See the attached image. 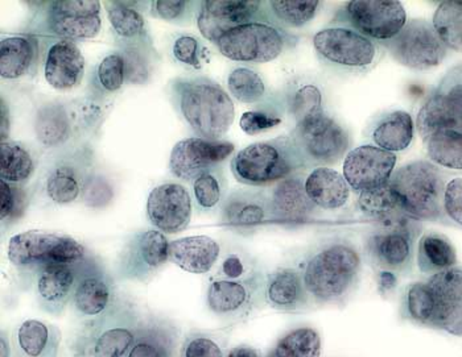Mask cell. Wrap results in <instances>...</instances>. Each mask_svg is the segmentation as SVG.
Segmentation results:
<instances>
[{"instance_id":"9c48e42d","label":"cell","mask_w":462,"mask_h":357,"mask_svg":"<svg viewBox=\"0 0 462 357\" xmlns=\"http://www.w3.org/2000/svg\"><path fill=\"white\" fill-rule=\"evenodd\" d=\"M216 45L222 56L231 61L266 64L283 53L287 37L270 20H263L234 28Z\"/></svg>"},{"instance_id":"11a10c76","label":"cell","mask_w":462,"mask_h":357,"mask_svg":"<svg viewBox=\"0 0 462 357\" xmlns=\"http://www.w3.org/2000/svg\"><path fill=\"white\" fill-rule=\"evenodd\" d=\"M0 190H2V211L0 218L3 222H11L18 218L24 210V197L20 196L19 190L11 187L8 182L0 179Z\"/></svg>"},{"instance_id":"277c9868","label":"cell","mask_w":462,"mask_h":357,"mask_svg":"<svg viewBox=\"0 0 462 357\" xmlns=\"http://www.w3.org/2000/svg\"><path fill=\"white\" fill-rule=\"evenodd\" d=\"M180 110L197 135L214 142L229 133L236 119L229 94L209 79H193L181 85Z\"/></svg>"},{"instance_id":"91938a15","label":"cell","mask_w":462,"mask_h":357,"mask_svg":"<svg viewBox=\"0 0 462 357\" xmlns=\"http://www.w3.org/2000/svg\"><path fill=\"white\" fill-rule=\"evenodd\" d=\"M156 13L164 20H176L184 14L188 2L182 0H158L153 3Z\"/></svg>"},{"instance_id":"2e32d148","label":"cell","mask_w":462,"mask_h":357,"mask_svg":"<svg viewBox=\"0 0 462 357\" xmlns=\"http://www.w3.org/2000/svg\"><path fill=\"white\" fill-rule=\"evenodd\" d=\"M170 244L161 231L148 230L136 233L122 256V276L139 281L150 279L170 260Z\"/></svg>"},{"instance_id":"cb8c5ba5","label":"cell","mask_w":462,"mask_h":357,"mask_svg":"<svg viewBox=\"0 0 462 357\" xmlns=\"http://www.w3.org/2000/svg\"><path fill=\"white\" fill-rule=\"evenodd\" d=\"M268 219H273L270 202L258 193H234L222 208V221L236 233H253Z\"/></svg>"},{"instance_id":"c3c4849f","label":"cell","mask_w":462,"mask_h":357,"mask_svg":"<svg viewBox=\"0 0 462 357\" xmlns=\"http://www.w3.org/2000/svg\"><path fill=\"white\" fill-rule=\"evenodd\" d=\"M108 20L114 31L125 39H133L144 32V19L138 11L127 7L125 3L107 2Z\"/></svg>"},{"instance_id":"8fae6325","label":"cell","mask_w":462,"mask_h":357,"mask_svg":"<svg viewBox=\"0 0 462 357\" xmlns=\"http://www.w3.org/2000/svg\"><path fill=\"white\" fill-rule=\"evenodd\" d=\"M292 139L307 167L336 164L346 156L350 145L345 128L328 113L296 124Z\"/></svg>"},{"instance_id":"7a4b0ae2","label":"cell","mask_w":462,"mask_h":357,"mask_svg":"<svg viewBox=\"0 0 462 357\" xmlns=\"http://www.w3.org/2000/svg\"><path fill=\"white\" fill-rule=\"evenodd\" d=\"M362 259L350 243H329L305 262L302 281L310 299L316 304H338L358 284Z\"/></svg>"},{"instance_id":"e575fe53","label":"cell","mask_w":462,"mask_h":357,"mask_svg":"<svg viewBox=\"0 0 462 357\" xmlns=\"http://www.w3.org/2000/svg\"><path fill=\"white\" fill-rule=\"evenodd\" d=\"M432 25L448 50L462 53V2L447 0L439 3Z\"/></svg>"},{"instance_id":"d6a6232c","label":"cell","mask_w":462,"mask_h":357,"mask_svg":"<svg viewBox=\"0 0 462 357\" xmlns=\"http://www.w3.org/2000/svg\"><path fill=\"white\" fill-rule=\"evenodd\" d=\"M35 59V47L25 37H7L0 42V74L3 78L16 79L30 70Z\"/></svg>"},{"instance_id":"bcb514c9","label":"cell","mask_w":462,"mask_h":357,"mask_svg":"<svg viewBox=\"0 0 462 357\" xmlns=\"http://www.w3.org/2000/svg\"><path fill=\"white\" fill-rule=\"evenodd\" d=\"M291 111H292L296 124H300L302 122L327 113L320 88L313 84L302 85L301 87H299L291 101Z\"/></svg>"},{"instance_id":"3957f363","label":"cell","mask_w":462,"mask_h":357,"mask_svg":"<svg viewBox=\"0 0 462 357\" xmlns=\"http://www.w3.org/2000/svg\"><path fill=\"white\" fill-rule=\"evenodd\" d=\"M402 211L416 221L448 223L443 211L445 176L427 160L409 162L390 179Z\"/></svg>"},{"instance_id":"ac0fdd59","label":"cell","mask_w":462,"mask_h":357,"mask_svg":"<svg viewBox=\"0 0 462 357\" xmlns=\"http://www.w3.org/2000/svg\"><path fill=\"white\" fill-rule=\"evenodd\" d=\"M435 301L433 328L462 336V268H450L427 279Z\"/></svg>"},{"instance_id":"d6986e66","label":"cell","mask_w":462,"mask_h":357,"mask_svg":"<svg viewBox=\"0 0 462 357\" xmlns=\"http://www.w3.org/2000/svg\"><path fill=\"white\" fill-rule=\"evenodd\" d=\"M258 279L233 281L214 277L207 291L208 307L222 318L241 319L249 316L258 301Z\"/></svg>"},{"instance_id":"44dd1931","label":"cell","mask_w":462,"mask_h":357,"mask_svg":"<svg viewBox=\"0 0 462 357\" xmlns=\"http://www.w3.org/2000/svg\"><path fill=\"white\" fill-rule=\"evenodd\" d=\"M181 328L165 316L148 314L125 357H180Z\"/></svg>"},{"instance_id":"6125c7cd","label":"cell","mask_w":462,"mask_h":357,"mask_svg":"<svg viewBox=\"0 0 462 357\" xmlns=\"http://www.w3.org/2000/svg\"><path fill=\"white\" fill-rule=\"evenodd\" d=\"M379 288L383 293H387V291H393V288L398 284V279H396V274L393 272H389V270H379Z\"/></svg>"},{"instance_id":"f6af8a7d","label":"cell","mask_w":462,"mask_h":357,"mask_svg":"<svg viewBox=\"0 0 462 357\" xmlns=\"http://www.w3.org/2000/svg\"><path fill=\"white\" fill-rule=\"evenodd\" d=\"M416 130L424 142L436 133L453 130L452 122H450L447 111L444 110L443 105L433 91L419 110L418 118H416Z\"/></svg>"},{"instance_id":"5bb4252c","label":"cell","mask_w":462,"mask_h":357,"mask_svg":"<svg viewBox=\"0 0 462 357\" xmlns=\"http://www.w3.org/2000/svg\"><path fill=\"white\" fill-rule=\"evenodd\" d=\"M398 157L373 144H365L345 156L342 174L356 193L373 190L389 184Z\"/></svg>"},{"instance_id":"680465c9","label":"cell","mask_w":462,"mask_h":357,"mask_svg":"<svg viewBox=\"0 0 462 357\" xmlns=\"http://www.w3.org/2000/svg\"><path fill=\"white\" fill-rule=\"evenodd\" d=\"M111 190L102 181H91L84 190L85 201L94 207L104 206L111 199Z\"/></svg>"},{"instance_id":"f907efd6","label":"cell","mask_w":462,"mask_h":357,"mask_svg":"<svg viewBox=\"0 0 462 357\" xmlns=\"http://www.w3.org/2000/svg\"><path fill=\"white\" fill-rule=\"evenodd\" d=\"M125 67L124 57L110 54L105 57L98 67V79L102 87L107 91H116L125 84Z\"/></svg>"},{"instance_id":"836d02e7","label":"cell","mask_w":462,"mask_h":357,"mask_svg":"<svg viewBox=\"0 0 462 357\" xmlns=\"http://www.w3.org/2000/svg\"><path fill=\"white\" fill-rule=\"evenodd\" d=\"M430 161L444 169L462 170V131L443 130L426 142Z\"/></svg>"},{"instance_id":"f546056e","label":"cell","mask_w":462,"mask_h":357,"mask_svg":"<svg viewBox=\"0 0 462 357\" xmlns=\"http://www.w3.org/2000/svg\"><path fill=\"white\" fill-rule=\"evenodd\" d=\"M116 301L111 282L104 274H87L77 281L73 305L77 314L85 321L101 316Z\"/></svg>"},{"instance_id":"e7e4bbea","label":"cell","mask_w":462,"mask_h":357,"mask_svg":"<svg viewBox=\"0 0 462 357\" xmlns=\"http://www.w3.org/2000/svg\"><path fill=\"white\" fill-rule=\"evenodd\" d=\"M8 110L5 107V101L2 99V105H0V133H2V139L5 140L8 133Z\"/></svg>"},{"instance_id":"74e56055","label":"cell","mask_w":462,"mask_h":357,"mask_svg":"<svg viewBox=\"0 0 462 357\" xmlns=\"http://www.w3.org/2000/svg\"><path fill=\"white\" fill-rule=\"evenodd\" d=\"M268 13L284 27L300 28L312 22L321 7L319 0H273L267 2Z\"/></svg>"},{"instance_id":"f35d334b","label":"cell","mask_w":462,"mask_h":357,"mask_svg":"<svg viewBox=\"0 0 462 357\" xmlns=\"http://www.w3.org/2000/svg\"><path fill=\"white\" fill-rule=\"evenodd\" d=\"M433 93L447 111L453 130L462 131V64L449 69Z\"/></svg>"},{"instance_id":"6da1fadb","label":"cell","mask_w":462,"mask_h":357,"mask_svg":"<svg viewBox=\"0 0 462 357\" xmlns=\"http://www.w3.org/2000/svg\"><path fill=\"white\" fill-rule=\"evenodd\" d=\"M144 316L131 302L116 298L101 316L79 325L68 342L73 357H125Z\"/></svg>"},{"instance_id":"7c38bea8","label":"cell","mask_w":462,"mask_h":357,"mask_svg":"<svg viewBox=\"0 0 462 357\" xmlns=\"http://www.w3.org/2000/svg\"><path fill=\"white\" fill-rule=\"evenodd\" d=\"M382 47L390 51L399 64L418 71L439 67L448 53L432 23L421 19L409 20L401 33Z\"/></svg>"},{"instance_id":"9f6ffc18","label":"cell","mask_w":462,"mask_h":357,"mask_svg":"<svg viewBox=\"0 0 462 357\" xmlns=\"http://www.w3.org/2000/svg\"><path fill=\"white\" fill-rule=\"evenodd\" d=\"M173 56L176 60L190 67L199 65V44L192 36H181L173 44Z\"/></svg>"},{"instance_id":"7bdbcfd3","label":"cell","mask_w":462,"mask_h":357,"mask_svg":"<svg viewBox=\"0 0 462 357\" xmlns=\"http://www.w3.org/2000/svg\"><path fill=\"white\" fill-rule=\"evenodd\" d=\"M227 87L236 101L254 105L266 98L263 78L249 68H236L227 77Z\"/></svg>"},{"instance_id":"ab89813d","label":"cell","mask_w":462,"mask_h":357,"mask_svg":"<svg viewBox=\"0 0 462 357\" xmlns=\"http://www.w3.org/2000/svg\"><path fill=\"white\" fill-rule=\"evenodd\" d=\"M403 313L415 324L433 327L435 301L428 282H413L404 291Z\"/></svg>"},{"instance_id":"83f0119b","label":"cell","mask_w":462,"mask_h":357,"mask_svg":"<svg viewBox=\"0 0 462 357\" xmlns=\"http://www.w3.org/2000/svg\"><path fill=\"white\" fill-rule=\"evenodd\" d=\"M304 187L313 205L322 210H339L352 197L344 174L333 168L316 167L305 178Z\"/></svg>"},{"instance_id":"e0dca14e","label":"cell","mask_w":462,"mask_h":357,"mask_svg":"<svg viewBox=\"0 0 462 357\" xmlns=\"http://www.w3.org/2000/svg\"><path fill=\"white\" fill-rule=\"evenodd\" d=\"M192 198L189 191L179 184H164L151 191L147 214L151 223L165 233H178L192 219Z\"/></svg>"},{"instance_id":"4dcf8cb0","label":"cell","mask_w":462,"mask_h":357,"mask_svg":"<svg viewBox=\"0 0 462 357\" xmlns=\"http://www.w3.org/2000/svg\"><path fill=\"white\" fill-rule=\"evenodd\" d=\"M415 123L407 111H393L374 124L372 140L375 147L387 152H403L415 135Z\"/></svg>"},{"instance_id":"1f68e13d","label":"cell","mask_w":462,"mask_h":357,"mask_svg":"<svg viewBox=\"0 0 462 357\" xmlns=\"http://www.w3.org/2000/svg\"><path fill=\"white\" fill-rule=\"evenodd\" d=\"M416 262L421 273L433 276L455 268L457 253L447 236L430 231L419 238Z\"/></svg>"},{"instance_id":"9a60e30c","label":"cell","mask_w":462,"mask_h":357,"mask_svg":"<svg viewBox=\"0 0 462 357\" xmlns=\"http://www.w3.org/2000/svg\"><path fill=\"white\" fill-rule=\"evenodd\" d=\"M234 150L236 147L229 142L190 137L173 147L170 168L179 178L192 181L209 171L213 165L225 161Z\"/></svg>"},{"instance_id":"d590c367","label":"cell","mask_w":462,"mask_h":357,"mask_svg":"<svg viewBox=\"0 0 462 357\" xmlns=\"http://www.w3.org/2000/svg\"><path fill=\"white\" fill-rule=\"evenodd\" d=\"M321 336L315 328L300 327L284 335L270 357H320Z\"/></svg>"},{"instance_id":"8d00e7d4","label":"cell","mask_w":462,"mask_h":357,"mask_svg":"<svg viewBox=\"0 0 462 357\" xmlns=\"http://www.w3.org/2000/svg\"><path fill=\"white\" fill-rule=\"evenodd\" d=\"M356 206L362 214L375 219L376 222L404 214L398 204V199H396L390 182L383 187L358 193Z\"/></svg>"},{"instance_id":"4fadbf2b","label":"cell","mask_w":462,"mask_h":357,"mask_svg":"<svg viewBox=\"0 0 462 357\" xmlns=\"http://www.w3.org/2000/svg\"><path fill=\"white\" fill-rule=\"evenodd\" d=\"M267 2L259 0H207L199 11V32L217 44L225 33L267 17Z\"/></svg>"},{"instance_id":"484cf974","label":"cell","mask_w":462,"mask_h":357,"mask_svg":"<svg viewBox=\"0 0 462 357\" xmlns=\"http://www.w3.org/2000/svg\"><path fill=\"white\" fill-rule=\"evenodd\" d=\"M221 255V247L209 236H188L170 244V260L185 272L209 273Z\"/></svg>"},{"instance_id":"f1b7e54d","label":"cell","mask_w":462,"mask_h":357,"mask_svg":"<svg viewBox=\"0 0 462 357\" xmlns=\"http://www.w3.org/2000/svg\"><path fill=\"white\" fill-rule=\"evenodd\" d=\"M264 299L271 307L287 313L307 307L310 296L301 272L293 268H282L271 273L264 284Z\"/></svg>"},{"instance_id":"ffe728a7","label":"cell","mask_w":462,"mask_h":357,"mask_svg":"<svg viewBox=\"0 0 462 357\" xmlns=\"http://www.w3.org/2000/svg\"><path fill=\"white\" fill-rule=\"evenodd\" d=\"M101 3L97 0H61L52 3L51 27L67 39H93L101 31Z\"/></svg>"},{"instance_id":"52a82bcc","label":"cell","mask_w":462,"mask_h":357,"mask_svg":"<svg viewBox=\"0 0 462 357\" xmlns=\"http://www.w3.org/2000/svg\"><path fill=\"white\" fill-rule=\"evenodd\" d=\"M378 223V228L366 240L367 255L379 270L407 272L412 265L415 242L420 224L406 214Z\"/></svg>"},{"instance_id":"b9f144b4","label":"cell","mask_w":462,"mask_h":357,"mask_svg":"<svg viewBox=\"0 0 462 357\" xmlns=\"http://www.w3.org/2000/svg\"><path fill=\"white\" fill-rule=\"evenodd\" d=\"M36 133L40 142L48 147L61 144L69 135V122L64 108L45 105L36 116Z\"/></svg>"},{"instance_id":"be15d7a7","label":"cell","mask_w":462,"mask_h":357,"mask_svg":"<svg viewBox=\"0 0 462 357\" xmlns=\"http://www.w3.org/2000/svg\"><path fill=\"white\" fill-rule=\"evenodd\" d=\"M0 357H13V342L5 328L0 333Z\"/></svg>"},{"instance_id":"db71d44e","label":"cell","mask_w":462,"mask_h":357,"mask_svg":"<svg viewBox=\"0 0 462 357\" xmlns=\"http://www.w3.org/2000/svg\"><path fill=\"white\" fill-rule=\"evenodd\" d=\"M282 119L273 114L262 113V111H247L242 115L241 130L247 135H258L264 131L271 130L281 124Z\"/></svg>"},{"instance_id":"8992f818","label":"cell","mask_w":462,"mask_h":357,"mask_svg":"<svg viewBox=\"0 0 462 357\" xmlns=\"http://www.w3.org/2000/svg\"><path fill=\"white\" fill-rule=\"evenodd\" d=\"M319 59L333 70L347 74L372 71L383 57V47L346 25L332 23L313 36Z\"/></svg>"},{"instance_id":"f5cc1de1","label":"cell","mask_w":462,"mask_h":357,"mask_svg":"<svg viewBox=\"0 0 462 357\" xmlns=\"http://www.w3.org/2000/svg\"><path fill=\"white\" fill-rule=\"evenodd\" d=\"M216 277L233 279V281H246V279H255V274L250 270L249 262L244 257L238 253H230L222 260Z\"/></svg>"},{"instance_id":"681fc988","label":"cell","mask_w":462,"mask_h":357,"mask_svg":"<svg viewBox=\"0 0 462 357\" xmlns=\"http://www.w3.org/2000/svg\"><path fill=\"white\" fill-rule=\"evenodd\" d=\"M193 193L199 207L212 210L222 201L224 188L221 179L212 170L207 171L193 181Z\"/></svg>"},{"instance_id":"7402d4cb","label":"cell","mask_w":462,"mask_h":357,"mask_svg":"<svg viewBox=\"0 0 462 357\" xmlns=\"http://www.w3.org/2000/svg\"><path fill=\"white\" fill-rule=\"evenodd\" d=\"M11 342L13 357H60L62 333L48 322L28 319L16 325Z\"/></svg>"},{"instance_id":"816d5d0a","label":"cell","mask_w":462,"mask_h":357,"mask_svg":"<svg viewBox=\"0 0 462 357\" xmlns=\"http://www.w3.org/2000/svg\"><path fill=\"white\" fill-rule=\"evenodd\" d=\"M443 211L448 223L462 227V177H456L445 185Z\"/></svg>"},{"instance_id":"5b68a950","label":"cell","mask_w":462,"mask_h":357,"mask_svg":"<svg viewBox=\"0 0 462 357\" xmlns=\"http://www.w3.org/2000/svg\"><path fill=\"white\" fill-rule=\"evenodd\" d=\"M305 167L307 164L292 137L255 142L239 151L231 161L236 178L250 187L282 181Z\"/></svg>"},{"instance_id":"30bf717a","label":"cell","mask_w":462,"mask_h":357,"mask_svg":"<svg viewBox=\"0 0 462 357\" xmlns=\"http://www.w3.org/2000/svg\"><path fill=\"white\" fill-rule=\"evenodd\" d=\"M333 23L353 28L382 45L398 36L409 20L403 5L396 0H352Z\"/></svg>"},{"instance_id":"603a6c76","label":"cell","mask_w":462,"mask_h":357,"mask_svg":"<svg viewBox=\"0 0 462 357\" xmlns=\"http://www.w3.org/2000/svg\"><path fill=\"white\" fill-rule=\"evenodd\" d=\"M76 284V270L71 265L56 264L42 268L36 279L40 307L47 313L60 316L69 304Z\"/></svg>"},{"instance_id":"6f0895ef","label":"cell","mask_w":462,"mask_h":357,"mask_svg":"<svg viewBox=\"0 0 462 357\" xmlns=\"http://www.w3.org/2000/svg\"><path fill=\"white\" fill-rule=\"evenodd\" d=\"M125 73L130 77L131 81L143 82L147 76V62L135 50H128L125 53Z\"/></svg>"},{"instance_id":"4316f807","label":"cell","mask_w":462,"mask_h":357,"mask_svg":"<svg viewBox=\"0 0 462 357\" xmlns=\"http://www.w3.org/2000/svg\"><path fill=\"white\" fill-rule=\"evenodd\" d=\"M273 218L284 222L307 221L316 206L305 191L300 177H288L282 179L268 197Z\"/></svg>"},{"instance_id":"7dc6e473","label":"cell","mask_w":462,"mask_h":357,"mask_svg":"<svg viewBox=\"0 0 462 357\" xmlns=\"http://www.w3.org/2000/svg\"><path fill=\"white\" fill-rule=\"evenodd\" d=\"M47 193L56 204H70L79 198L81 185L71 168L60 167L54 169L48 178Z\"/></svg>"},{"instance_id":"ee69618b","label":"cell","mask_w":462,"mask_h":357,"mask_svg":"<svg viewBox=\"0 0 462 357\" xmlns=\"http://www.w3.org/2000/svg\"><path fill=\"white\" fill-rule=\"evenodd\" d=\"M226 335L210 331H190L181 343L180 357H226Z\"/></svg>"},{"instance_id":"d4e9b609","label":"cell","mask_w":462,"mask_h":357,"mask_svg":"<svg viewBox=\"0 0 462 357\" xmlns=\"http://www.w3.org/2000/svg\"><path fill=\"white\" fill-rule=\"evenodd\" d=\"M85 59L74 42L59 41L50 48L45 61V79L57 90H69L84 77Z\"/></svg>"},{"instance_id":"60d3db41","label":"cell","mask_w":462,"mask_h":357,"mask_svg":"<svg viewBox=\"0 0 462 357\" xmlns=\"http://www.w3.org/2000/svg\"><path fill=\"white\" fill-rule=\"evenodd\" d=\"M33 171L31 154L16 142H2L0 144V177L3 181L23 182L30 178Z\"/></svg>"},{"instance_id":"ba28073f","label":"cell","mask_w":462,"mask_h":357,"mask_svg":"<svg viewBox=\"0 0 462 357\" xmlns=\"http://www.w3.org/2000/svg\"><path fill=\"white\" fill-rule=\"evenodd\" d=\"M84 256L85 248L81 243L70 236L47 231H27L13 236L8 243V259L16 267L71 265Z\"/></svg>"},{"instance_id":"94428289","label":"cell","mask_w":462,"mask_h":357,"mask_svg":"<svg viewBox=\"0 0 462 357\" xmlns=\"http://www.w3.org/2000/svg\"><path fill=\"white\" fill-rule=\"evenodd\" d=\"M226 357H270V355L264 356L261 351L249 347V345H238V347L231 348Z\"/></svg>"}]
</instances>
